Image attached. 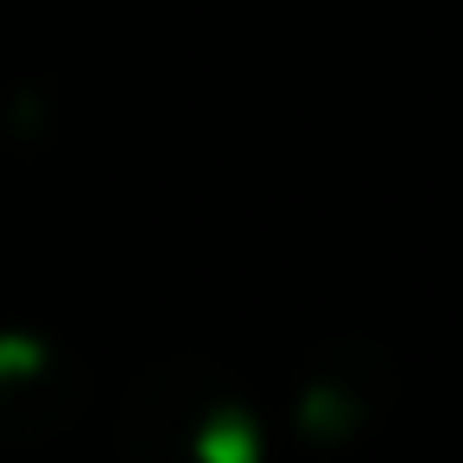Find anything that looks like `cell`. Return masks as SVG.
I'll return each mask as SVG.
<instances>
[{
    "mask_svg": "<svg viewBox=\"0 0 463 463\" xmlns=\"http://www.w3.org/2000/svg\"><path fill=\"white\" fill-rule=\"evenodd\" d=\"M128 463H260V425L203 362L146 368L121 400Z\"/></svg>",
    "mask_w": 463,
    "mask_h": 463,
    "instance_id": "1",
    "label": "cell"
},
{
    "mask_svg": "<svg viewBox=\"0 0 463 463\" xmlns=\"http://www.w3.org/2000/svg\"><path fill=\"white\" fill-rule=\"evenodd\" d=\"M83 400L77 362L33 336V330H0V438H45L58 431Z\"/></svg>",
    "mask_w": 463,
    "mask_h": 463,
    "instance_id": "2",
    "label": "cell"
}]
</instances>
